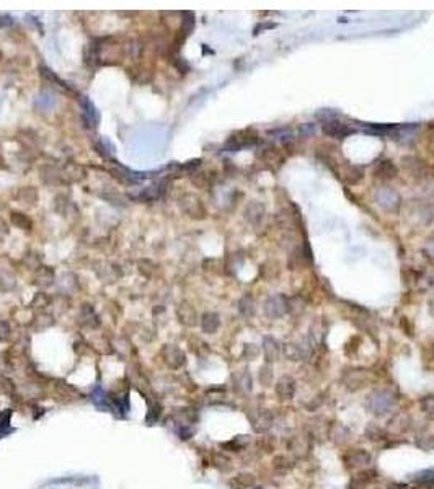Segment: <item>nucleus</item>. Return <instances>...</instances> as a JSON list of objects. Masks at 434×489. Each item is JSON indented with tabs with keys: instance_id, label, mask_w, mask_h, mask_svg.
<instances>
[{
	"instance_id": "obj_1",
	"label": "nucleus",
	"mask_w": 434,
	"mask_h": 489,
	"mask_svg": "<svg viewBox=\"0 0 434 489\" xmlns=\"http://www.w3.org/2000/svg\"><path fill=\"white\" fill-rule=\"evenodd\" d=\"M394 403H395L394 395L389 392H382V390H375V392L370 393V397L367 399V406L374 414L389 413L392 406H394Z\"/></svg>"
},
{
	"instance_id": "obj_2",
	"label": "nucleus",
	"mask_w": 434,
	"mask_h": 489,
	"mask_svg": "<svg viewBox=\"0 0 434 489\" xmlns=\"http://www.w3.org/2000/svg\"><path fill=\"white\" fill-rule=\"evenodd\" d=\"M263 310L269 318H281L289 311V300L282 294H274L265 300Z\"/></svg>"
},
{
	"instance_id": "obj_3",
	"label": "nucleus",
	"mask_w": 434,
	"mask_h": 489,
	"mask_svg": "<svg viewBox=\"0 0 434 489\" xmlns=\"http://www.w3.org/2000/svg\"><path fill=\"white\" fill-rule=\"evenodd\" d=\"M250 423H252V428L255 432L258 434H265L273 428V423H274V418L273 414L269 413L268 409H255L250 413Z\"/></svg>"
},
{
	"instance_id": "obj_4",
	"label": "nucleus",
	"mask_w": 434,
	"mask_h": 489,
	"mask_svg": "<svg viewBox=\"0 0 434 489\" xmlns=\"http://www.w3.org/2000/svg\"><path fill=\"white\" fill-rule=\"evenodd\" d=\"M375 202L385 211H399L400 207V194L392 188H380L375 192Z\"/></svg>"
},
{
	"instance_id": "obj_5",
	"label": "nucleus",
	"mask_w": 434,
	"mask_h": 489,
	"mask_svg": "<svg viewBox=\"0 0 434 489\" xmlns=\"http://www.w3.org/2000/svg\"><path fill=\"white\" fill-rule=\"evenodd\" d=\"M258 142V136H256L255 131H240V132H235L230 136V139L227 140L226 147L229 150H240L243 147H250V145H255Z\"/></svg>"
},
{
	"instance_id": "obj_6",
	"label": "nucleus",
	"mask_w": 434,
	"mask_h": 489,
	"mask_svg": "<svg viewBox=\"0 0 434 489\" xmlns=\"http://www.w3.org/2000/svg\"><path fill=\"white\" fill-rule=\"evenodd\" d=\"M181 207L188 215H190L191 218H196V220H202V218H206V215H207L206 207L202 206L201 199L200 197H196V196H193V194H186L185 197H183Z\"/></svg>"
},
{
	"instance_id": "obj_7",
	"label": "nucleus",
	"mask_w": 434,
	"mask_h": 489,
	"mask_svg": "<svg viewBox=\"0 0 434 489\" xmlns=\"http://www.w3.org/2000/svg\"><path fill=\"white\" fill-rule=\"evenodd\" d=\"M369 382V372L363 370V368H353V370H348L343 375V383L344 387L351 392H356V390L364 388Z\"/></svg>"
},
{
	"instance_id": "obj_8",
	"label": "nucleus",
	"mask_w": 434,
	"mask_h": 489,
	"mask_svg": "<svg viewBox=\"0 0 434 489\" xmlns=\"http://www.w3.org/2000/svg\"><path fill=\"white\" fill-rule=\"evenodd\" d=\"M162 357H164L165 364L170 368H181L186 364V356L180 347H176L173 344H167L162 349Z\"/></svg>"
},
{
	"instance_id": "obj_9",
	"label": "nucleus",
	"mask_w": 434,
	"mask_h": 489,
	"mask_svg": "<svg viewBox=\"0 0 434 489\" xmlns=\"http://www.w3.org/2000/svg\"><path fill=\"white\" fill-rule=\"evenodd\" d=\"M343 460L346 463L348 468H356V470H359V468L369 466L370 461H372V457L363 449H356V450L348 452V454L343 457Z\"/></svg>"
},
{
	"instance_id": "obj_10",
	"label": "nucleus",
	"mask_w": 434,
	"mask_h": 489,
	"mask_svg": "<svg viewBox=\"0 0 434 489\" xmlns=\"http://www.w3.org/2000/svg\"><path fill=\"white\" fill-rule=\"evenodd\" d=\"M310 449H312V442H310V437H308V435L299 434V435H294L289 440V450H291V454L294 455V457H297V458L307 457L308 454H310Z\"/></svg>"
},
{
	"instance_id": "obj_11",
	"label": "nucleus",
	"mask_w": 434,
	"mask_h": 489,
	"mask_svg": "<svg viewBox=\"0 0 434 489\" xmlns=\"http://www.w3.org/2000/svg\"><path fill=\"white\" fill-rule=\"evenodd\" d=\"M322 131H323L325 136H330V137H334V139H344V137H348L349 134H353V129L349 127L348 124L338 122L336 119L328 121V122H323Z\"/></svg>"
},
{
	"instance_id": "obj_12",
	"label": "nucleus",
	"mask_w": 434,
	"mask_h": 489,
	"mask_svg": "<svg viewBox=\"0 0 434 489\" xmlns=\"http://www.w3.org/2000/svg\"><path fill=\"white\" fill-rule=\"evenodd\" d=\"M276 395L282 401H287V399H292L296 395V380L289 375L281 377L278 382H276Z\"/></svg>"
},
{
	"instance_id": "obj_13",
	"label": "nucleus",
	"mask_w": 434,
	"mask_h": 489,
	"mask_svg": "<svg viewBox=\"0 0 434 489\" xmlns=\"http://www.w3.org/2000/svg\"><path fill=\"white\" fill-rule=\"evenodd\" d=\"M176 315H178L180 323H183L188 328H193V326H196L198 323H200V318H198L195 306H193L191 304H188V302L180 304V306L176 308Z\"/></svg>"
},
{
	"instance_id": "obj_14",
	"label": "nucleus",
	"mask_w": 434,
	"mask_h": 489,
	"mask_svg": "<svg viewBox=\"0 0 434 489\" xmlns=\"http://www.w3.org/2000/svg\"><path fill=\"white\" fill-rule=\"evenodd\" d=\"M265 217H266V209L258 201L250 202L247 206V209H245V218H247L248 223H252V225H260V223L265 220Z\"/></svg>"
},
{
	"instance_id": "obj_15",
	"label": "nucleus",
	"mask_w": 434,
	"mask_h": 489,
	"mask_svg": "<svg viewBox=\"0 0 434 489\" xmlns=\"http://www.w3.org/2000/svg\"><path fill=\"white\" fill-rule=\"evenodd\" d=\"M263 354H265L266 364H273L279 359L281 346L273 336H265L263 337Z\"/></svg>"
},
{
	"instance_id": "obj_16",
	"label": "nucleus",
	"mask_w": 434,
	"mask_h": 489,
	"mask_svg": "<svg viewBox=\"0 0 434 489\" xmlns=\"http://www.w3.org/2000/svg\"><path fill=\"white\" fill-rule=\"evenodd\" d=\"M282 354H284L286 359H289L292 362H299V361H304V359L308 356V349L304 346L297 344V342H286L282 346Z\"/></svg>"
},
{
	"instance_id": "obj_17",
	"label": "nucleus",
	"mask_w": 434,
	"mask_h": 489,
	"mask_svg": "<svg viewBox=\"0 0 434 489\" xmlns=\"http://www.w3.org/2000/svg\"><path fill=\"white\" fill-rule=\"evenodd\" d=\"M232 382H234L235 390L240 393H250L253 388L252 375H250V372L247 368H245V370H240V372H235L232 375Z\"/></svg>"
},
{
	"instance_id": "obj_18",
	"label": "nucleus",
	"mask_w": 434,
	"mask_h": 489,
	"mask_svg": "<svg viewBox=\"0 0 434 489\" xmlns=\"http://www.w3.org/2000/svg\"><path fill=\"white\" fill-rule=\"evenodd\" d=\"M256 485V478L250 473H240L237 476H232L229 480L230 489H252Z\"/></svg>"
},
{
	"instance_id": "obj_19",
	"label": "nucleus",
	"mask_w": 434,
	"mask_h": 489,
	"mask_svg": "<svg viewBox=\"0 0 434 489\" xmlns=\"http://www.w3.org/2000/svg\"><path fill=\"white\" fill-rule=\"evenodd\" d=\"M219 326H221V318H219L217 313H212V311H207L201 316V328L202 331L207 333V335H214L217 333Z\"/></svg>"
},
{
	"instance_id": "obj_20",
	"label": "nucleus",
	"mask_w": 434,
	"mask_h": 489,
	"mask_svg": "<svg viewBox=\"0 0 434 489\" xmlns=\"http://www.w3.org/2000/svg\"><path fill=\"white\" fill-rule=\"evenodd\" d=\"M328 435H330V439L334 442V444H344V442H348V439H349L348 429L341 424H333L332 428L328 426Z\"/></svg>"
},
{
	"instance_id": "obj_21",
	"label": "nucleus",
	"mask_w": 434,
	"mask_h": 489,
	"mask_svg": "<svg viewBox=\"0 0 434 489\" xmlns=\"http://www.w3.org/2000/svg\"><path fill=\"white\" fill-rule=\"evenodd\" d=\"M343 178L349 184H359L364 178V170L361 168V166L348 165L346 170H344V173H343Z\"/></svg>"
},
{
	"instance_id": "obj_22",
	"label": "nucleus",
	"mask_w": 434,
	"mask_h": 489,
	"mask_svg": "<svg viewBox=\"0 0 434 489\" xmlns=\"http://www.w3.org/2000/svg\"><path fill=\"white\" fill-rule=\"evenodd\" d=\"M52 280H54V271H52L51 268H46V266L38 268V271H36V275H34L36 284L41 285V287H48V285L52 284Z\"/></svg>"
},
{
	"instance_id": "obj_23",
	"label": "nucleus",
	"mask_w": 434,
	"mask_h": 489,
	"mask_svg": "<svg viewBox=\"0 0 434 489\" xmlns=\"http://www.w3.org/2000/svg\"><path fill=\"white\" fill-rule=\"evenodd\" d=\"M375 176H377V178H382V180L395 178V176H397L395 165L392 163V162H389V160H385V162H380L377 165V168H375Z\"/></svg>"
},
{
	"instance_id": "obj_24",
	"label": "nucleus",
	"mask_w": 434,
	"mask_h": 489,
	"mask_svg": "<svg viewBox=\"0 0 434 489\" xmlns=\"http://www.w3.org/2000/svg\"><path fill=\"white\" fill-rule=\"evenodd\" d=\"M273 466H274V470H276V471H279V473H287V471H291V470H292V466H294V460L289 458V457H287V455H278V457H274Z\"/></svg>"
},
{
	"instance_id": "obj_25",
	"label": "nucleus",
	"mask_w": 434,
	"mask_h": 489,
	"mask_svg": "<svg viewBox=\"0 0 434 489\" xmlns=\"http://www.w3.org/2000/svg\"><path fill=\"white\" fill-rule=\"evenodd\" d=\"M238 311L243 316H247V318H248V316H253L255 311H256V308H255V300L250 297V295H245V297H242V299H240V302H238Z\"/></svg>"
},
{
	"instance_id": "obj_26",
	"label": "nucleus",
	"mask_w": 434,
	"mask_h": 489,
	"mask_svg": "<svg viewBox=\"0 0 434 489\" xmlns=\"http://www.w3.org/2000/svg\"><path fill=\"white\" fill-rule=\"evenodd\" d=\"M10 220H12L15 227L22 228V230H31V227H33L30 218L25 214H22V212H12V214H10Z\"/></svg>"
},
{
	"instance_id": "obj_27",
	"label": "nucleus",
	"mask_w": 434,
	"mask_h": 489,
	"mask_svg": "<svg viewBox=\"0 0 434 489\" xmlns=\"http://www.w3.org/2000/svg\"><path fill=\"white\" fill-rule=\"evenodd\" d=\"M64 175L70 181H78V180H82L83 176H85V170H83L82 166L77 165V163H69L64 168Z\"/></svg>"
},
{
	"instance_id": "obj_28",
	"label": "nucleus",
	"mask_w": 434,
	"mask_h": 489,
	"mask_svg": "<svg viewBox=\"0 0 434 489\" xmlns=\"http://www.w3.org/2000/svg\"><path fill=\"white\" fill-rule=\"evenodd\" d=\"M258 378H260V383L263 385V387H269V385L273 383L274 373H273V368H271L269 364H265V366L260 368Z\"/></svg>"
},
{
	"instance_id": "obj_29",
	"label": "nucleus",
	"mask_w": 434,
	"mask_h": 489,
	"mask_svg": "<svg viewBox=\"0 0 434 489\" xmlns=\"http://www.w3.org/2000/svg\"><path fill=\"white\" fill-rule=\"evenodd\" d=\"M36 199H38V192H36L34 188H22L20 189V194H18V201H22L23 204H25V201H26V204H34Z\"/></svg>"
},
{
	"instance_id": "obj_30",
	"label": "nucleus",
	"mask_w": 434,
	"mask_h": 489,
	"mask_svg": "<svg viewBox=\"0 0 434 489\" xmlns=\"http://www.w3.org/2000/svg\"><path fill=\"white\" fill-rule=\"evenodd\" d=\"M250 442V439H247V435H238V437H235L234 440H230L227 442V444H224L222 447L224 449H230L232 452H238V450H242L245 445H247Z\"/></svg>"
},
{
	"instance_id": "obj_31",
	"label": "nucleus",
	"mask_w": 434,
	"mask_h": 489,
	"mask_svg": "<svg viewBox=\"0 0 434 489\" xmlns=\"http://www.w3.org/2000/svg\"><path fill=\"white\" fill-rule=\"evenodd\" d=\"M52 323H54V318H52V315H49V313H41V315L36 316L34 328H36V330H46V328H49Z\"/></svg>"
},
{
	"instance_id": "obj_32",
	"label": "nucleus",
	"mask_w": 434,
	"mask_h": 489,
	"mask_svg": "<svg viewBox=\"0 0 434 489\" xmlns=\"http://www.w3.org/2000/svg\"><path fill=\"white\" fill-rule=\"evenodd\" d=\"M421 408L426 416L434 419V395H430V397H425L421 399Z\"/></svg>"
},
{
	"instance_id": "obj_33",
	"label": "nucleus",
	"mask_w": 434,
	"mask_h": 489,
	"mask_svg": "<svg viewBox=\"0 0 434 489\" xmlns=\"http://www.w3.org/2000/svg\"><path fill=\"white\" fill-rule=\"evenodd\" d=\"M260 356V347L256 344H245L243 347V357L248 359V361H255L256 357Z\"/></svg>"
},
{
	"instance_id": "obj_34",
	"label": "nucleus",
	"mask_w": 434,
	"mask_h": 489,
	"mask_svg": "<svg viewBox=\"0 0 434 489\" xmlns=\"http://www.w3.org/2000/svg\"><path fill=\"white\" fill-rule=\"evenodd\" d=\"M299 134H300V137H312L313 134H315V126L310 122H307V124H302V126L299 127Z\"/></svg>"
},
{
	"instance_id": "obj_35",
	"label": "nucleus",
	"mask_w": 434,
	"mask_h": 489,
	"mask_svg": "<svg viewBox=\"0 0 434 489\" xmlns=\"http://www.w3.org/2000/svg\"><path fill=\"white\" fill-rule=\"evenodd\" d=\"M193 184H196L198 188H207L209 184V178H207V173H200V175H193Z\"/></svg>"
},
{
	"instance_id": "obj_36",
	"label": "nucleus",
	"mask_w": 434,
	"mask_h": 489,
	"mask_svg": "<svg viewBox=\"0 0 434 489\" xmlns=\"http://www.w3.org/2000/svg\"><path fill=\"white\" fill-rule=\"evenodd\" d=\"M149 269H154V263L147 261V259H144V261H139V271H140V274H144L145 277H152V273H150Z\"/></svg>"
},
{
	"instance_id": "obj_37",
	"label": "nucleus",
	"mask_w": 434,
	"mask_h": 489,
	"mask_svg": "<svg viewBox=\"0 0 434 489\" xmlns=\"http://www.w3.org/2000/svg\"><path fill=\"white\" fill-rule=\"evenodd\" d=\"M334 116H336V114H334L332 109H320V111L317 113V118L320 119V121H323V122L333 121Z\"/></svg>"
},
{
	"instance_id": "obj_38",
	"label": "nucleus",
	"mask_w": 434,
	"mask_h": 489,
	"mask_svg": "<svg viewBox=\"0 0 434 489\" xmlns=\"http://www.w3.org/2000/svg\"><path fill=\"white\" fill-rule=\"evenodd\" d=\"M418 445L425 450H431L434 449V437L433 435H423L421 440H418Z\"/></svg>"
},
{
	"instance_id": "obj_39",
	"label": "nucleus",
	"mask_w": 434,
	"mask_h": 489,
	"mask_svg": "<svg viewBox=\"0 0 434 489\" xmlns=\"http://www.w3.org/2000/svg\"><path fill=\"white\" fill-rule=\"evenodd\" d=\"M186 17L183 20V31H185V34H190V31L195 28V17H193V13H186Z\"/></svg>"
},
{
	"instance_id": "obj_40",
	"label": "nucleus",
	"mask_w": 434,
	"mask_h": 489,
	"mask_svg": "<svg viewBox=\"0 0 434 489\" xmlns=\"http://www.w3.org/2000/svg\"><path fill=\"white\" fill-rule=\"evenodd\" d=\"M10 337V325L7 321L0 320V341H7Z\"/></svg>"
},
{
	"instance_id": "obj_41",
	"label": "nucleus",
	"mask_w": 434,
	"mask_h": 489,
	"mask_svg": "<svg viewBox=\"0 0 434 489\" xmlns=\"http://www.w3.org/2000/svg\"><path fill=\"white\" fill-rule=\"evenodd\" d=\"M0 392L2 393H12L13 392V383L5 377H0Z\"/></svg>"
},
{
	"instance_id": "obj_42",
	"label": "nucleus",
	"mask_w": 434,
	"mask_h": 489,
	"mask_svg": "<svg viewBox=\"0 0 434 489\" xmlns=\"http://www.w3.org/2000/svg\"><path fill=\"white\" fill-rule=\"evenodd\" d=\"M426 251L431 254V256H434V240H431L430 243H428V246H426Z\"/></svg>"
},
{
	"instance_id": "obj_43",
	"label": "nucleus",
	"mask_w": 434,
	"mask_h": 489,
	"mask_svg": "<svg viewBox=\"0 0 434 489\" xmlns=\"http://www.w3.org/2000/svg\"><path fill=\"white\" fill-rule=\"evenodd\" d=\"M0 59H2V53H0Z\"/></svg>"
},
{
	"instance_id": "obj_44",
	"label": "nucleus",
	"mask_w": 434,
	"mask_h": 489,
	"mask_svg": "<svg viewBox=\"0 0 434 489\" xmlns=\"http://www.w3.org/2000/svg\"><path fill=\"white\" fill-rule=\"evenodd\" d=\"M255 489H261V488H255Z\"/></svg>"
}]
</instances>
